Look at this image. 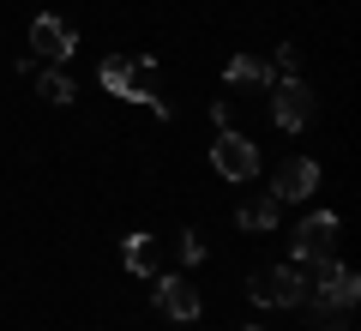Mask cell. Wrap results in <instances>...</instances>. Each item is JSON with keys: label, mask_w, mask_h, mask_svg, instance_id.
<instances>
[{"label": "cell", "mask_w": 361, "mask_h": 331, "mask_svg": "<svg viewBox=\"0 0 361 331\" xmlns=\"http://www.w3.org/2000/svg\"><path fill=\"white\" fill-rule=\"evenodd\" d=\"M307 193H319V163H313V157H289V163L277 169V181H271V199L295 205V199H307Z\"/></svg>", "instance_id": "ba28073f"}, {"label": "cell", "mask_w": 361, "mask_h": 331, "mask_svg": "<svg viewBox=\"0 0 361 331\" xmlns=\"http://www.w3.org/2000/svg\"><path fill=\"white\" fill-rule=\"evenodd\" d=\"M331 253H337V217H331V211H313V217H301V229H295V259L319 271Z\"/></svg>", "instance_id": "277c9868"}, {"label": "cell", "mask_w": 361, "mask_h": 331, "mask_svg": "<svg viewBox=\"0 0 361 331\" xmlns=\"http://www.w3.org/2000/svg\"><path fill=\"white\" fill-rule=\"evenodd\" d=\"M30 49H37L42 61H73V54H78V37H73V25H66V18L37 13V25H30Z\"/></svg>", "instance_id": "52a82bcc"}, {"label": "cell", "mask_w": 361, "mask_h": 331, "mask_svg": "<svg viewBox=\"0 0 361 331\" xmlns=\"http://www.w3.org/2000/svg\"><path fill=\"white\" fill-rule=\"evenodd\" d=\"M211 169H217L223 181H253L259 175V145L241 139V133H217V145H211Z\"/></svg>", "instance_id": "5b68a950"}, {"label": "cell", "mask_w": 361, "mask_h": 331, "mask_svg": "<svg viewBox=\"0 0 361 331\" xmlns=\"http://www.w3.org/2000/svg\"><path fill=\"white\" fill-rule=\"evenodd\" d=\"M37 97L42 102H73L78 90H73V78H66L61 66H49V73H37Z\"/></svg>", "instance_id": "4fadbf2b"}, {"label": "cell", "mask_w": 361, "mask_h": 331, "mask_svg": "<svg viewBox=\"0 0 361 331\" xmlns=\"http://www.w3.org/2000/svg\"><path fill=\"white\" fill-rule=\"evenodd\" d=\"M223 78H229V85H253V90H271V85H277L271 61H259V54H235V61H229V73H223Z\"/></svg>", "instance_id": "30bf717a"}, {"label": "cell", "mask_w": 361, "mask_h": 331, "mask_svg": "<svg viewBox=\"0 0 361 331\" xmlns=\"http://www.w3.org/2000/svg\"><path fill=\"white\" fill-rule=\"evenodd\" d=\"M121 259H127L133 277H157V241L151 235H127V241H121Z\"/></svg>", "instance_id": "8fae6325"}, {"label": "cell", "mask_w": 361, "mask_h": 331, "mask_svg": "<svg viewBox=\"0 0 361 331\" xmlns=\"http://www.w3.org/2000/svg\"><path fill=\"white\" fill-rule=\"evenodd\" d=\"M337 331H349V325H337Z\"/></svg>", "instance_id": "e0dca14e"}, {"label": "cell", "mask_w": 361, "mask_h": 331, "mask_svg": "<svg viewBox=\"0 0 361 331\" xmlns=\"http://www.w3.org/2000/svg\"><path fill=\"white\" fill-rule=\"evenodd\" d=\"M277 97H271V121L283 133H301L313 121V90H307V78H283V85H271Z\"/></svg>", "instance_id": "8992f818"}, {"label": "cell", "mask_w": 361, "mask_h": 331, "mask_svg": "<svg viewBox=\"0 0 361 331\" xmlns=\"http://www.w3.org/2000/svg\"><path fill=\"white\" fill-rule=\"evenodd\" d=\"M247 331H265V325H247Z\"/></svg>", "instance_id": "2e32d148"}, {"label": "cell", "mask_w": 361, "mask_h": 331, "mask_svg": "<svg viewBox=\"0 0 361 331\" xmlns=\"http://www.w3.org/2000/svg\"><path fill=\"white\" fill-rule=\"evenodd\" d=\"M277 66H283V78H301V54L295 49H277Z\"/></svg>", "instance_id": "9a60e30c"}, {"label": "cell", "mask_w": 361, "mask_h": 331, "mask_svg": "<svg viewBox=\"0 0 361 331\" xmlns=\"http://www.w3.org/2000/svg\"><path fill=\"white\" fill-rule=\"evenodd\" d=\"M355 301H361V277L349 265H337V259H325L319 283L307 289V301H301V307H313V313H343V307H355Z\"/></svg>", "instance_id": "3957f363"}, {"label": "cell", "mask_w": 361, "mask_h": 331, "mask_svg": "<svg viewBox=\"0 0 361 331\" xmlns=\"http://www.w3.org/2000/svg\"><path fill=\"white\" fill-rule=\"evenodd\" d=\"M307 289L313 283L301 277V265H259L253 277H247V295H253L259 307H301Z\"/></svg>", "instance_id": "7a4b0ae2"}, {"label": "cell", "mask_w": 361, "mask_h": 331, "mask_svg": "<svg viewBox=\"0 0 361 331\" xmlns=\"http://www.w3.org/2000/svg\"><path fill=\"white\" fill-rule=\"evenodd\" d=\"M97 78H103V90L109 97H127V102H151L157 115L169 121V102L157 97L145 78H151V54H139V61H127V54H109L103 66H97Z\"/></svg>", "instance_id": "6da1fadb"}, {"label": "cell", "mask_w": 361, "mask_h": 331, "mask_svg": "<svg viewBox=\"0 0 361 331\" xmlns=\"http://www.w3.org/2000/svg\"><path fill=\"white\" fill-rule=\"evenodd\" d=\"M157 307H163L169 319H199L205 301H199V289L187 277H157Z\"/></svg>", "instance_id": "9c48e42d"}, {"label": "cell", "mask_w": 361, "mask_h": 331, "mask_svg": "<svg viewBox=\"0 0 361 331\" xmlns=\"http://www.w3.org/2000/svg\"><path fill=\"white\" fill-rule=\"evenodd\" d=\"M235 223H241V229H277V199H247L241 211H235Z\"/></svg>", "instance_id": "7c38bea8"}, {"label": "cell", "mask_w": 361, "mask_h": 331, "mask_svg": "<svg viewBox=\"0 0 361 331\" xmlns=\"http://www.w3.org/2000/svg\"><path fill=\"white\" fill-rule=\"evenodd\" d=\"M180 259H187V265H199V259H205V241H199V235H180Z\"/></svg>", "instance_id": "5bb4252c"}]
</instances>
